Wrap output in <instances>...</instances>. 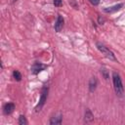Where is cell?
I'll use <instances>...</instances> for the list:
<instances>
[{
	"label": "cell",
	"mask_w": 125,
	"mask_h": 125,
	"mask_svg": "<svg viewBox=\"0 0 125 125\" xmlns=\"http://www.w3.org/2000/svg\"><path fill=\"white\" fill-rule=\"evenodd\" d=\"M97 48L99 49L100 52H102V54H104L107 59L109 60H112V61H115V57H114V54L108 49L106 48L105 46H104L103 44L101 43H97Z\"/></svg>",
	"instance_id": "3957f363"
},
{
	"label": "cell",
	"mask_w": 125,
	"mask_h": 125,
	"mask_svg": "<svg viewBox=\"0 0 125 125\" xmlns=\"http://www.w3.org/2000/svg\"><path fill=\"white\" fill-rule=\"evenodd\" d=\"M46 67H47V65H45V64H42V63H40V62H35V63H33V65L31 66V72H32L33 74H37V73H39L40 71L44 70Z\"/></svg>",
	"instance_id": "277c9868"
},
{
	"label": "cell",
	"mask_w": 125,
	"mask_h": 125,
	"mask_svg": "<svg viewBox=\"0 0 125 125\" xmlns=\"http://www.w3.org/2000/svg\"><path fill=\"white\" fill-rule=\"evenodd\" d=\"M14 109H15V104H14L13 103H8V104H6L4 105V107H3V111H4L5 114H10V113H12Z\"/></svg>",
	"instance_id": "52a82bcc"
},
{
	"label": "cell",
	"mask_w": 125,
	"mask_h": 125,
	"mask_svg": "<svg viewBox=\"0 0 125 125\" xmlns=\"http://www.w3.org/2000/svg\"><path fill=\"white\" fill-rule=\"evenodd\" d=\"M97 85H98V80L96 77H92L90 80H89V91L90 92H94L97 88Z\"/></svg>",
	"instance_id": "ba28073f"
},
{
	"label": "cell",
	"mask_w": 125,
	"mask_h": 125,
	"mask_svg": "<svg viewBox=\"0 0 125 125\" xmlns=\"http://www.w3.org/2000/svg\"><path fill=\"white\" fill-rule=\"evenodd\" d=\"M62 0H54V5L55 6H57V7H59V6H61L62 5Z\"/></svg>",
	"instance_id": "5bb4252c"
},
{
	"label": "cell",
	"mask_w": 125,
	"mask_h": 125,
	"mask_svg": "<svg viewBox=\"0 0 125 125\" xmlns=\"http://www.w3.org/2000/svg\"><path fill=\"white\" fill-rule=\"evenodd\" d=\"M18 0H12V3H15V2H17Z\"/></svg>",
	"instance_id": "2e32d148"
},
{
	"label": "cell",
	"mask_w": 125,
	"mask_h": 125,
	"mask_svg": "<svg viewBox=\"0 0 125 125\" xmlns=\"http://www.w3.org/2000/svg\"><path fill=\"white\" fill-rule=\"evenodd\" d=\"M122 7H123V4H122V3H119V4L113 5V6H111V7L104 8V11L105 13H113V12H116V11L120 10Z\"/></svg>",
	"instance_id": "8992f818"
},
{
	"label": "cell",
	"mask_w": 125,
	"mask_h": 125,
	"mask_svg": "<svg viewBox=\"0 0 125 125\" xmlns=\"http://www.w3.org/2000/svg\"><path fill=\"white\" fill-rule=\"evenodd\" d=\"M62 121V116L61 114H59V115L53 116V117L51 118L50 124H52V125H54V124H55V125H56V124H61Z\"/></svg>",
	"instance_id": "30bf717a"
},
{
	"label": "cell",
	"mask_w": 125,
	"mask_h": 125,
	"mask_svg": "<svg viewBox=\"0 0 125 125\" xmlns=\"http://www.w3.org/2000/svg\"><path fill=\"white\" fill-rule=\"evenodd\" d=\"M112 81H113V87H114V91H115L116 95L119 97H122L123 93H124V88H123V84H122L120 75L116 72H113L112 73Z\"/></svg>",
	"instance_id": "6da1fadb"
},
{
	"label": "cell",
	"mask_w": 125,
	"mask_h": 125,
	"mask_svg": "<svg viewBox=\"0 0 125 125\" xmlns=\"http://www.w3.org/2000/svg\"><path fill=\"white\" fill-rule=\"evenodd\" d=\"M101 73H102V75L104 76V78L105 79V80H107L108 78H109V75H108V71L104 68V67H103V68H101Z\"/></svg>",
	"instance_id": "7c38bea8"
},
{
	"label": "cell",
	"mask_w": 125,
	"mask_h": 125,
	"mask_svg": "<svg viewBox=\"0 0 125 125\" xmlns=\"http://www.w3.org/2000/svg\"><path fill=\"white\" fill-rule=\"evenodd\" d=\"M84 120H85L86 123H90V122H92L94 120V115H93V113H92V111L90 109H86Z\"/></svg>",
	"instance_id": "9c48e42d"
},
{
	"label": "cell",
	"mask_w": 125,
	"mask_h": 125,
	"mask_svg": "<svg viewBox=\"0 0 125 125\" xmlns=\"http://www.w3.org/2000/svg\"><path fill=\"white\" fill-rule=\"evenodd\" d=\"M47 96H48V88H43L42 92H41V96H40V99H39V102L37 104V105L35 106V111L38 112L41 110V108L43 107V105L45 104V102L47 100Z\"/></svg>",
	"instance_id": "7a4b0ae2"
},
{
	"label": "cell",
	"mask_w": 125,
	"mask_h": 125,
	"mask_svg": "<svg viewBox=\"0 0 125 125\" xmlns=\"http://www.w3.org/2000/svg\"><path fill=\"white\" fill-rule=\"evenodd\" d=\"M63 22H64V21H63V18H62L61 15H59V16H58V18H57L56 23H55V30H56L57 32H60V31L62 29V26H63Z\"/></svg>",
	"instance_id": "5b68a950"
},
{
	"label": "cell",
	"mask_w": 125,
	"mask_h": 125,
	"mask_svg": "<svg viewBox=\"0 0 125 125\" xmlns=\"http://www.w3.org/2000/svg\"><path fill=\"white\" fill-rule=\"evenodd\" d=\"M90 1V3L92 4V5H94V6H96V5H98L99 3H100V0H89Z\"/></svg>",
	"instance_id": "9a60e30c"
},
{
	"label": "cell",
	"mask_w": 125,
	"mask_h": 125,
	"mask_svg": "<svg viewBox=\"0 0 125 125\" xmlns=\"http://www.w3.org/2000/svg\"><path fill=\"white\" fill-rule=\"evenodd\" d=\"M19 124L20 125H26L27 124V120L25 119V117L23 115H21L19 117Z\"/></svg>",
	"instance_id": "4fadbf2b"
},
{
	"label": "cell",
	"mask_w": 125,
	"mask_h": 125,
	"mask_svg": "<svg viewBox=\"0 0 125 125\" xmlns=\"http://www.w3.org/2000/svg\"><path fill=\"white\" fill-rule=\"evenodd\" d=\"M13 77H14L17 81H21V72H20V71L15 70V71L13 72Z\"/></svg>",
	"instance_id": "8fae6325"
}]
</instances>
